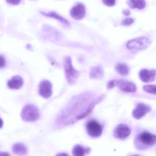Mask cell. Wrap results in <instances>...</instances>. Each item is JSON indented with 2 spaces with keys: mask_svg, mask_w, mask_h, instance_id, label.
<instances>
[{
  "mask_svg": "<svg viewBox=\"0 0 156 156\" xmlns=\"http://www.w3.org/2000/svg\"><path fill=\"white\" fill-rule=\"evenodd\" d=\"M88 93L82 94L73 98L59 116V123L65 126L72 125L84 118L92 112L94 107L105 98L102 95L91 100Z\"/></svg>",
  "mask_w": 156,
  "mask_h": 156,
  "instance_id": "obj_1",
  "label": "cell"
},
{
  "mask_svg": "<svg viewBox=\"0 0 156 156\" xmlns=\"http://www.w3.org/2000/svg\"><path fill=\"white\" fill-rule=\"evenodd\" d=\"M64 67L66 77L68 83L70 85L75 83L79 77V72L74 68L70 56H66L65 57Z\"/></svg>",
  "mask_w": 156,
  "mask_h": 156,
  "instance_id": "obj_2",
  "label": "cell"
},
{
  "mask_svg": "<svg viewBox=\"0 0 156 156\" xmlns=\"http://www.w3.org/2000/svg\"><path fill=\"white\" fill-rule=\"evenodd\" d=\"M40 116L38 108L32 104H28L23 107L21 113V117L26 122L37 121Z\"/></svg>",
  "mask_w": 156,
  "mask_h": 156,
  "instance_id": "obj_3",
  "label": "cell"
},
{
  "mask_svg": "<svg viewBox=\"0 0 156 156\" xmlns=\"http://www.w3.org/2000/svg\"><path fill=\"white\" fill-rule=\"evenodd\" d=\"M151 43V41L148 38L138 37L129 41L127 42L126 46L130 50H143L147 49Z\"/></svg>",
  "mask_w": 156,
  "mask_h": 156,
  "instance_id": "obj_4",
  "label": "cell"
},
{
  "mask_svg": "<svg viewBox=\"0 0 156 156\" xmlns=\"http://www.w3.org/2000/svg\"><path fill=\"white\" fill-rule=\"evenodd\" d=\"M86 128L87 134L92 137H98L102 135L103 132V127L96 120L88 121L86 124Z\"/></svg>",
  "mask_w": 156,
  "mask_h": 156,
  "instance_id": "obj_5",
  "label": "cell"
},
{
  "mask_svg": "<svg viewBox=\"0 0 156 156\" xmlns=\"http://www.w3.org/2000/svg\"><path fill=\"white\" fill-rule=\"evenodd\" d=\"M115 87H117L125 93H135L137 87L134 83L125 80H114Z\"/></svg>",
  "mask_w": 156,
  "mask_h": 156,
  "instance_id": "obj_6",
  "label": "cell"
},
{
  "mask_svg": "<svg viewBox=\"0 0 156 156\" xmlns=\"http://www.w3.org/2000/svg\"><path fill=\"white\" fill-rule=\"evenodd\" d=\"M138 141L145 147H151L156 143V136L154 134L144 131L139 134Z\"/></svg>",
  "mask_w": 156,
  "mask_h": 156,
  "instance_id": "obj_7",
  "label": "cell"
},
{
  "mask_svg": "<svg viewBox=\"0 0 156 156\" xmlns=\"http://www.w3.org/2000/svg\"><path fill=\"white\" fill-rule=\"evenodd\" d=\"M39 94L44 98H48L52 94V85L48 80H43L39 85Z\"/></svg>",
  "mask_w": 156,
  "mask_h": 156,
  "instance_id": "obj_8",
  "label": "cell"
},
{
  "mask_svg": "<svg viewBox=\"0 0 156 156\" xmlns=\"http://www.w3.org/2000/svg\"><path fill=\"white\" fill-rule=\"evenodd\" d=\"M86 14V8L83 4L78 3L72 8L70 15L73 19L79 20L84 18Z\"/></svg>",
  "mask_w": 156,
  "mask_h": 156,
  "instance_id": "obj_9",
  "label": "cell"
},
{
  "mask_svg": "<svg viewBox=\"0 0 156 156\" xmlns=\"http://www.w3.org/2000/svg\"><path fill=\"white\" fill-rule=\"evenodd\" d=\"M131 133V129L128 126L124 124L119 125L114 130V136L117 138L124 139L128 137Z\"/></svg>",
  "mask_w": 156,
  "mask_h": 156,
  "instance_id": "obj_10",
  "label": "cell"
},
{
  "mask_svg": "<svg viewBox=\"0 0 156 156\" xmlns=\"http://www.w3.org/2000/svg\"><path fill=\"white\" fill-rule=\"evenodd\" d=\"M151 110V108L149 106L143 103H139L137 104L136 108L133 110L132 115L133 117L136 119H140L149 112Z\"/></svg>",
  "mask_w": 156,
  "mask_h": 156,
  "instance_id": "obj_11",
  "label": "cell"
},
{
  "mask_svg": "<svg viewBox=\"0 0 156 156\" xmlns=\"http://www.w3.org/2000/svg\"><path fill=\"white\" fill-rule=\"evenodd\" d=\"M156 76V70L155 69L149 70L143 69L139 73V77L140 80L144 83H150L153 82Z\"/></svg>",
  "mask_w": 156,
  "mask_h": 156,
  "instance_id": "obj_12",
  "label": "cell"
},
{
  "mask_svg": "<svg viewBox=\"0 0 156 156\" xmlns=\"http://www.w3.org/2000/svg\"><path fill=\"white\" fill-rule=\"evenodd\" d=\"M23 81L21 76H15L8 81L7 85L9 88L12 89H18L20 88L23 85Z\"/></svg>",
  "mask_w": 156,
  "mask_h": 156,
  "instance_id": "obj_13",
  "label": "cell"
},
{
  "mask_svg": "<svg viewBox=\"0 0 156 156\" xmlns=\"http://www.w3.org/2000/svg\"><path fill=\"white\" fill-rule=\"evenodd\" d=\"M104 76V70L100 66L92 67L89 73V77L91 79H101Z\"/></svg>",
  "mask_w": 156,
  "mask_h": 156,
  "instance_id": "obj_14",
  "label": "cell"
},
{
  "mask_svg": "<svg viewBox=\"0 0 156 156\" xmlns=\"http://www.w3.org/2000/svg\"><path fill=\"white\" fill-rule=\"evenodd\" d=\"M41 13L42 15H44V16L54 18V19L60 21L61 23H62L64 25L67 26V27H70L71 26V24H70V22L61 16V15L57 14L56 12H49V13H45V12H41Z\"/></svg>",
  "mask_w": 156,
  "mask_h": 156,
  "instance_id": "obj_15",
  "label": "cell"
},
{
  "mask_svg": "<svg viewBox=\"0 0 156 156\" xmlns=\"http://www.w3.org/2000/svg\"><path fill=\"white\" fill-rule=\"evenodd\" d=\"M12 150L13 153L18 155H24L27 152V147L21 143L14 144L12 147Z\"/></svg>",
  "mask_w": 156,
  "mask_h": 156,
  "instance_id": "obj_16",
  "label": "cell"
},
{
  "mask_svg": "<svg viewBox=\"0 0 156 156\" xmlns=\"http://www.w3.org/2000/svg\"><path fill=\"white\" fill-rule=\"evenodd\" d=\"M128 4L131 9H143L146 7V2L143 0H129Z\"/></svg>",
  "mask_w": 156,
  "mask_h": 156,
  "instance_id": "obj_17",
  "label": "cell"
},
{
  "mask_svg": "<svg viewBox=\"0 0 156 156\" xmlns=\"http://www.w3.org/2000/svg\"><path fill=\"white\" fill-rule=\"evenodd\" d=\"M90 152V148H85L83 146L80 145H76L74 147L73 150V156H84L86 153Z\"/></svg>",
  "mask_w": 156,
  "mask_h": 156,
  "instance_id": "obj_18",
  "label": "cell"
},
{
  "mask_svg": "<svg viewBox=\"0 0 156 156\" xmlns=\"http://www.w3.org/2000/svg\"><path fill=\"white\" fill-rule=\"evenodd\" d=\"M117 73L122 76H126L129 73V68L128 66L124 63H119L115 67Z\"/></svg>",
  "mask_w": 156,
  "mask_h": 156,
  "instance_id": "obj_19",
  "label": "cell"
},
{
  "mask_svg": "<svg viewBox=\"0 0 156 156\" xmlns=\"http://www.w3.org/2000/svg\"><path fill=\"white\" fill-rule=\"evenodd\" d=\"M143 90L149 94L156 95V87L155 85H146L143 87Z\"/></svg>",
  "mask_w": 156,
  "mask_h": 156,
  "instance_id": "obj_20",
  "label": "cell"
},
{
  "mask_svg": "<svg viewBox=\"0 0 156 156\" xmlns=\"http://www.w3.org/2000/svg\"><path fill=\"white\" fill-rule=\"evenodd\" d=\"M135 20L131 18H126L122 20L121 24L124 26H129L134 23Z\"/></svg>",
  "mask_w": 156,
  "mask_h": 156,
  "instance_id": "obj_21",
  "label": "cell"
},
{
  "mask_svg": "<svg viewBox=\"0 0 156 156\" xmlns=\"http://www.w3.org/2000/svg\"><path fill=\"white\" fill-rule=\"evenodd\" d=\"M103 2L105 5H106L108 7H113L115 4L116 1L115 0H105L103 1Z\"/></svg>",
  "mask_w": 156,
  "mask_h": 156,
  "instance_id": "obj_22",
  "label": "cell"
},
{
  "mask_svg": "<svg viewBox=\"0 0 156 156\" xmlns=\"http://www.w3.org/2000/svg\"><path fill=\"white\" fill-rule=\"evenodd\" d=\"M6 65L5 58L2 55H0V68H3Z\"/></svg>",
  "mask_w": 156,
  "mask_h": 156,
  "instance_id": "obj_23",
  "label": "cell"
},
{
  "mask_svg": "<svg viewBox=\"0 0 156 156\" xmlns=\"http://www.w3.org/2000/svg\"><path fill=\"white\" fill-rule=\"evenodd\" d=\"M7 2H8V3H9V4H12V5H16L20 4L21 1H20L12 0V1H7Z\"/></svg>",
  "mask_w": 156,
  "mask_h": 156,
  "instance_id": "obj_24",
  "label": "cell"
},
{
  "mask_svg": "<svg viewBox=\"0 0 156 156\" xmlns=\"http://www.w3.org/2000/svg\"><path fill=\"white\" fill-rule=\"evenodd\" d=\"M123 13L125 16H129L130 14V12L129 10L125 9L123 11Z\"/></svg>",
  "mask_w": 156,
  "mask_h": 156,
  "instance_id": "obj_25",
  "label": "cell"
},
{
  "mask_svg": "<svg viewBox=\"0 0 156 156\" xmlns=\"http://www.w3.org/2000/svg\"><path fill=\"white\" fill-rule=\"evenodd\" d=\"M0 156H10L9 153L5 152H0Z\"/></svg>",
  "mask_w": 156,
  "mask_h": 156,
  "instance_id": "obj_26",
  "label": "cell"
},
{
  "mask_svg": "<svg viewBox=\"0 0 156 156\" xmlns=\"http://www.w3.org/2000/svg\"><path fill=\"white\" fill-rule=\"evenodd\" d=\"M56 156H69L67 155L66 153H61L58 154V155H56Z\"/></svg>",
  "mask_w": 156,
  "mask_h": 156,
  "instance_id": "obj_27",
  "label": "cell"
},
{
  "mask_svg": "<svg viewBox=\"0 0 156 156\" xmlns=\"http://www.w3.org/2000/svg\"><path fill=\"white\" fill-rule=\"evenodd\" d=\"M3 125V122L2 119L0 118V129L2 127Z\"/></svg>",
  "mask_w": 156,
  "mask_h": 156,
  "instance_id": "obj_28",
  "label": "cell"
},
{
  "mask_svg": "<svg viewBox=\"0 0 156 156\" xmlns=\"http://www.w3.org/2000/svg\"><path fill=\"white\" fill-rule=\"evenodd\" d=\"M138 156V155H134V156Z\"/></svg>",
  "mask_w": 156,
  "mask_h": 156,
  "instance_id": "obj_29",
  "label": "cell"
}]
</instances>
